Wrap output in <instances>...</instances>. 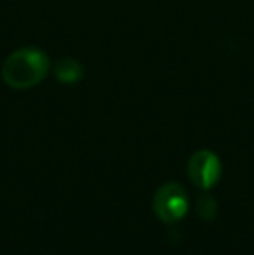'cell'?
<instances>
[{"label":"cell","mask_w":254,"mask_h":255,"mask_svg":"<svg viewBox=\"0 0 254 255\" xmlns=\"http://www.w3.org/2000/svg\"><path fill=\"white\" fill-rule=\"evenodd\" d=\"M51 70L47 52L38 47H21L10 52L2 64V80L16 91L37 87Z\"/></svg>","instance_id":"obj_1"},{"label":"cell","mask_w":254,"mask_h":255,"mask_svg":"<svg viewBox=\"0 0 254 255\" xmlns=\"http://www.w3.org/2000/svg\"><path fill=\"white\" fill-rule=\"evenodd\" d=\"M197 214L204 219V221H213L218 214V203L214 196L202 195L197 202Z\"/></svg>","instance_id":"obj_5"},{"label":"cell","mask_w":254,"mask_h":255,"mask_svg":"<svg viewBox=\"0 0 254 255\" xmlns=\"http://www.w3.org/2000/svg\"><path fill=\"white\" fill-rule=\"evenodd\" d=\"M84 66L75 57H63L56 63L54 66V77L61 84H77L78 80L84 78Z\"/></svg>","instance_id":"obj_4"},{"label":"cell","mask_w":254,"mask_h":255,"mask_svg":"<svg viewBox=\"0 0 254 255\" xmlns=\"http://www.w3.org/2000/svg\"><path fill=\"white\" fill-rule=\"evenodd\" d=\"M221 161L218 154L211 149H200L192 154L188 161V175L197 188L209 189L221 177Z\"/></svg>","instance_id":"obj_3"},{"label":"cell","mask_w":254,"mask_h":255,"mask_svg":"<svg viewBox=\"0 0 254 255\" xmlns=\"http://www.w3.org/2000/svg\"><path fill=\"white\" fill-rule=\"evenodd\" d=\"M188 195L178 182H167L153 196V212L166 224H176L188 212Z\"/></svg>","instance_id":"obj_2"}]
</instances>
